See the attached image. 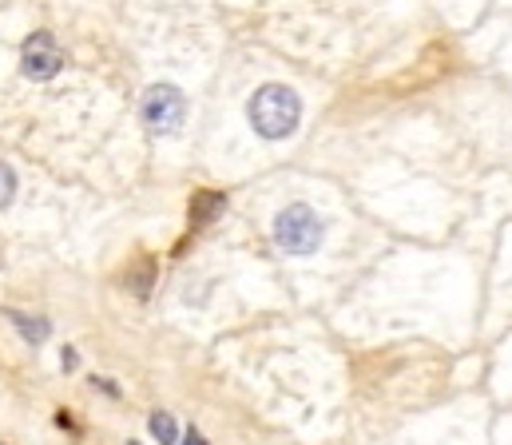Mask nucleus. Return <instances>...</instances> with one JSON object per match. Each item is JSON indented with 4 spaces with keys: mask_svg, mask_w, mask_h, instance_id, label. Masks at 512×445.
<instances>
[{
    "mask_svg": "<svg viewBox=\"0 0 512 445\" xmlns=\"http://www.w3.org/2000/svg\"><path fill=\"white\" fill-rule=\"evenodd\" d=\"M139 120L151 136H175L187 120V100L175 84H151L139 100Z\"/></svg>",
    "mask_w": 512,
    "mask_h": 445,
    "instance_id": "nucleus-3",
    "label": "nucleus"
},
{
    "mask_svg": "<svg viewBox=\"0 0 512 445\" xmlns=\"http://www.w3.org/2000/svg\"><path fill=\"white\" fill-rule=\"evenodd\" d=\"M322 239H326V223L306 203H290L274 215V243L286 255H314Z\"/></svg>",
    "mask_w": 512,
    "mask_h": 445,
    "instance_id": "nucleus-2",
    "label": "nucleus"
},
{
    "mask_svg": "<svg viewBox=\"0 0 512 445\" xmlns=\"http://www.w3.org/2000/svg\"><path fill=\"white\" fill-rule=\"evenodd\" d=\"M8 318L16 322V330H20L28 342H44V338H48V322H44V318H28V314H20V310H8Z\"/></svg>",
    "mask_w": 512,
    "mask_h": 445,
    "instance_id": "nucleus-7",
    "label": "nucleus"
},
{
    "mask_svg": "<svg viewBox=\"0 0 512 445\" xmlns=\"http://www.w3.org/2000/svg\"><path fill=\"white\" fill-rule=\"evenodd\" d=\"M64 68V52L52 40V32H32L20 48V72L28 80H52Z\"/></svg>",
    "mask_w": 512,
    "mask_h": 445,
    "instance_id": "nucleus-4",
    "label": "nucleus"
},
{
    "mask_svg": "<svg viewBox=\"0 0 512 445\" xmlns=\"http://www.w3.org/2000/svg\"><path fill=\"white\" fill-rule=\"evenodd\" d=\"M151 279H155V263H147V259H143V263H139V271L128 275L124 283H128V291L135 298H147L151 295Z\"/></svg>",
    "mask_w": 512,
    "mask_h": 445,
    "instance_id": "nucleus-8",
    "label": "nucleus"
},
{
    "mask_svg": "<svg viewBox=\"0 0 512 445\" xmlns=\"http://www.w3.org/2000/svg\"><path fill=\"white\" fill-rule=\"evenodd\" d=\"M147 426H151V438H155L159 445H175V442H179V426H175V418H171V414L155 410Z\"/></svg>",
    "mask_w": 512,
    "mask_h": 445,
    "instance_id": "nucleus-6",
    "label": "nucleus"
},
{
    "mask_svg": "<svg viewBox=\"0 0 512 445\" xmlns=\"http://www.w3.org/2000/svg\"><path fill=\"white\" fill-rule=\"evenodd\" d=\"M12 195H16V175L8 163H0V211L12 203Z\"/></svg>",
    "mask_w": 512,
    "mask_h": 445,
    "instance_id": "nucleus-9",
    "label": "nucleus"
},
{
    "mask_svg": "<svg viewBox=\"0 0 512 445\" xmlns=\"http://www.w3.org/2000/svg\"><path fill=\"white\" fill-rule=\"evenodd\" d=\"M183 445H207V442H203V438H199V430H191V434H187V438H183Z\"/></svg>",
    "mask_w": 512,
    "mask_h": 445,
    "instance_id": "nucleus-10",
    "label": "nucleus"
},
{
    "mask_svg": "<svg viewBox=\"0 0 512 445\" xmlns=\"http://www.w3.org/2000/svg\"><path fill=\"white\" fill-rule=\"evenodd\" d=\"M223 207H227V195H223V191H199V195L191 199V211H187L191 231H203V227H207Z\"/></svg>",
    "mask_w": 512,
    "mask_h": 445,
    "instance_id": "nucleus-5",
    "label": "nucleus"
},
{
    "mask_svg": "<svg viewBox=\"0 0 512 445\" xmlns=\"http://www.w3.org/2000/svg\"><path fill=\"white\" fill-rule=\"evenodd\" d=\"M247 120L262 140H286L302 120V100L286 84H262L247 104Z\"/></svg>",
    "mask_w": 512,
    "mask_h": 445,
    "instance_id": "nucleus-1",
    "label": "nucleus"
}]
</instances>
